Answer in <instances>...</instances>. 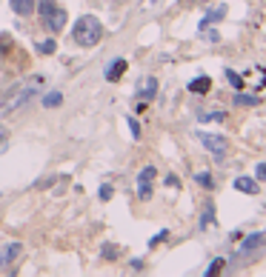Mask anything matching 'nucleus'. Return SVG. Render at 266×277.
I'll use <instances>...</instances> for the list:
<instances>
[{"label":"nucleus","instance_id":"4","mask_svg":"<svg viewBox=\"0 0 266 277\" xmlns=\"http://www.w3.org/2000/svg\"><path fill=\"white\" fill-rule=\"evenodd\" d=\"M66 17H69V12H66V9H60V6H55V9L43 17V23L49 26V32H52V35H58V32L66 29Z\"/></svg>","mask_w":266,"mask_h":277},{"label":"nucleus","instance_id":"24","mask_svg":"<svg viewBox=\"0 0 266 277\" xmlns=\"http://www.w3.org/2000/svg\"><path fill=\"white\" fill-rule=\"evenodd\" d=\"M138 197L140 200H152V183H138Z\"/></svg>","mask_w":266,"mask_h":277},{"label":"nucleus","instance_id":"18","mask_svg":"<svg viewBox=\"0 0 266 277\" xmlns=\"http://www.w3.org/2000/svg\"><path fill=\"white\" fill-rule=\"evenodd\" d=\"M195 180H197V186H203V189H212V186H215V177L209 172H197Z\"/></svg>","mask_w":266,"mask_h":277},{"label":"nucleus","instance_id":"6","mask_svg":"<svg viewBox=\"0 0 266 277\" xmlns=\"http://www.w3.org/2000/svg\"><path fill=\"white\" fill-rule=\"evenodd\" d=\"M226 17V6H212V9H206V14L200 17V23H197V32H206L212 23H220Z\"/></svg>","mask_w":266,"mask_h":277},{"label":"nucleus","instance_id":"31","mask_svg":"<svg viewBox=\"0 0 266 277\" xmlns=\"http://www.w3.org/2000/svg\"><path fill=\"white\" fill-rule=\"evenodd\" d=\"M3 138H6V132H3V126H0V140H3Z\"/></svg>","mask_w":266,"mask_h":277},{"label":"nucleus","instance_id":"23","mask_svg":"<svg viewBox=\"0 0 266 277\" xmlns=\"http://www.w3.org/2000/svg\"><path fill=\"white\" fill-rule=\"evenodd\" d=\"M200 120H206V123H223V120H226V112H212V115H200Z\"/></svg>","mask_w":266,"mask_h":277},{"label":"nucleus","instance_id":"13","mask_svg":"<svg viewBox=\"0 0 266 277\" xmlns=\"http://www.w3.org/2000/svg\"><path fill=\"white\" fill-rule=\"evenodd\" d=\"M60 103H63V92H58V89H55V92H46L40 97V106H43V109H58Z\"/></svg>","mask_w":266,"mask_h":277},{"label":"nucleus","instance_id":"1","mask_svg":"<svg viewBox=\"0 0 266 277\" xmlns=\"http://www.w3.org/2000/svg\"><path fill=\"white\" fill-rule=\"evenodd\" d=\"M72 37H75L78 46L92 49L103 40V23H100L94 14H83V17H78L75 26H72Z\"/></svg>","mask_w":266,"mask_h":277},{"label":"nucleus","instance_id":"20","mask_svg":"<svg viewBox=\"0 0 266 277\" xmlns=\"http://www.w3.org/2000/svg\"><path fill=\"white\" fill-rule=\"evenodd\" d=\"M100 257H103V260H115V257H117V246L103 243V246H100Z\"/></svg>","mask_w":266,"mask_h":277},{"label":"nucleus","instance_id":"8","mask_svg":"<svg viewBox=\"0 0 266 277\" xmlns=\"http://www.w3.org/2000/svg\"><path fill=\"white\" fill-rule=\"evenodd\" d=\"M264 246H266V234H264V231H255V234H249V237L243 240V246H241V252H238V257H249L255 249H264Z\"/></svg>","mask_w":266,"mask_h":277},{"label":"nucleus","instance_id":"22","mask_svg":"<svg viewBox=\"0 0 266 277\" xmlns=\"http://www.w3.org/2000/svg\"><path fill=\"white\" fill-rule=\"evenodd\" d=\"M166 237H169V229H161V231H158V234H155V237L149 240V249H158V246H161Z\"/></svg>","mask_w":266,"mask_h":277},{"label":"nucleus","instance_id":"25","mask_svg":"<svg viewBox=\"0 0 266 277\" xmlns=\"http://www.w3.org/2000/svg\"><path fill=\"white\" fill-rule=\"evenodd\" d=\"M255 180H261V183L266 180V163H258V166H255Z\"/></svg>","mask_w":266,"mask_h":277},{"label":"nucleus","instance_id":"19","mask_svg":"<svg viewBox=\"0 0 266 277\" xmlns=\"http://www.w3.org/2000/svg\"><path fill=\"white\" fill-rule=\"evenodd\" d=\"M55 49H58V43H55L52 37H49V40H40V43H37V52H40V55H55Z\"/></svg>","mask_w":266,"mask_h":277},{"label":"nucleus","instance_id":"21","mask_svg":"<svg viewBox=\"0 0 266 277\" xmlns=\"http://www.w3.org/2000/svg\"><path fill=\"white\" fill-rule=\"evenodd\" d=\"M223 266H226V260H223V257H215V260H212V266L206 269V277H215L220 269H223Z\"/></svg>","mask_w":266,"mask_h":277},{"label":"nucleus","instance_id":"12","mask_svg":"<svg viewBox=\"0 0 266 277\" xmlns=\"http://www.w3.org/2000/svg\"><path fill=\"white\" fill-rule=\"evenodd\" d=\"M186 89H189V92H192V94H206L209 89H212V80H209L206 74H200V77H195V80L189 83Z\"/></svg>","mask_w":266,"mask_h":277},{"label":"nucleus","instance_id":"11","mask_svg":"<svg viewBox=\"0 0 266 277\" xmlns=\"http://www.w3.org/2000/svg\"><path fill=\"white\" fill-rule=\"evenodd\" d=\"M9 6H12V12L17 17H29L35 12V0H9Z\"/></svg>","mask_w":266,"mask_h":277},{"label":"nucleus","instance_id":"16","mask_svg":"<svg viewBox=\"0 0 266 277\" xmlns=\"http://www.w3.org/2000/svg\"><path fill=\"white\" fill-rule=\"evenodd\" d=\"M226 80L232 83V89H235V92H241L243 86H246V80H243L238 71H232V69H226Z\"/></svg>","mask_w":266,"mask_h":277},{"label":"nucleus","instance_id":"17","mask_svg":"<svg viewBox=\"0 0 266 277\" xmlns=\"http://www.w3.org/2000/svg\"><path fill=\"white\" fill-rule=\"evenodd\" d=\"M155 177H158V169H155V166H146V169H140L138 183H152Z\"/></svg>","mask_w":266,"mask_h":277},{"label":"nucleus","instance_id":"30","mask_svg":"<svg viewBox=\"0 0 266 277\" xmlns=\"http://www.w3.org/2000/svg\"><path fill=\"white\" fill-rule=\"evenodd\" d=\"M132 269H138V272H140V269H143V260H140V257H135V260H132Z\"/></svg>","mask_w":266,"mask_h":277},{"label":"nucleus","instance_id":"7","mask_svg":"<svg viewBox=\"0 0 266 277\" xmlns=\"http://www.w3.org/2000/svg\"><path fill=\"white\" fill-rule=\"evenodd\" d=\"M126 69H129V63H126V58H115L109 66H106V71H103V77L109 83H117L123 74H126Z\"/></svg>","mask_w":266,"mask_h":277},{"label":"nucleus","instance_id":"15","mask_svg":"<svg viewBox=\"0 0 266 277\" xmlns=\"http://www.w3.org/2000/svg\"><path fill=\"white\" fill-rule=\"evenodd\" d=\"M235 103L238 106H258L261 100H258L255 94H243V89H241V92H235Z\"/></svg>","mask_w":266,"mask_h":277},{"label":"nucleus","instance_id":"27","mask_svg":"<svg viewBox=\"0 0 266 277\" xmlns=\"http://www.w3.org/2000/svg\"><path fill=\"white\" fill-rule=\"evenodd\" d=\"M112 195H115V189H112L109 183L100 186V200H112Z\"/></svg>","mask_w":266,"mask_h":277},{"label":"nucleus","instance_id":"10","mask_svg":"<svg viewBox=\"0 0 266 277\" xmlns=\"http://www.w3.org/2000/svg\"><path fill=\"white\" fill-rule=\"evenodd\" d=\"M235 192H241V195H258L261 192V180H255V177H246V174H241V177H235Z\"/></svg>","mask_w":266,"mask_h":277},{"label":"nucleus","instance_id":"26","mask_svg":"<svg viewBox=\"0 0 266 277\" xmlns=\"http://www.w3.org/2000/svg\"><path fill=\"white\" fill-rule=\"evenodd\" d=\"M126 123H129V129H132V138H140V126H138V120L129 115V117H126Z\"/></svg>","mask_w":266,"mask_h":277},{"label":"nucleus","instance_id":"5","mask_svg":"<svg viewBox=\"0 0 266 277\" xmlns=\"http://www.w3.org/2000/svg\"><path fill=\"white\" fill-rule=\"evenodd\" d=\"M20 254H23V243H20V240L6 243V246L0 249V266H12Z\"/></svg>","mask_w":266,"mask_h":277},{"label":"nucleus","instance_id":"28","mask_svg":"<svg viewBox=\"0 0 266 277\" xmlns=\"http://www.w3.org/2000/svg\"><path fill=\"white\" fill-rule=\"evenodd\" d=\"M52 9H55V0H40V14H43V17H46Z\"/></svg>","mask_w":266,"mask_h":277},{"label":"nucleus","instance_id":"2","mask_svg":"<svg viewBox=\"0 0 266 277\" xmlns=\"http://www.w3.org/2000/svg\"><path fill=\"white\" fill-rule=\"evenodd\" d=\"M197 140L203 143V149L215 157V160H223L226 151H229V140L223 135H212V132H197Z\"/></svg>","mask_w":266,"mask_h":277},{"label":"nucleus","instance_id":"9","mask_svg":"<svg viewBox=\"0 0 266 277\" xmlns=\"http://www.w3.org/2000/svg\"><path fill=\"white\" fill-rule=\"evenodd\" d=\"M155 94H158V80H155V77H143L138 86V92H135V97L143 100V103H149V100H155Z\"/></svg>","mask_w":266,"mask_h":277},{"label":"nucleus","instance_id":"3","mask_svg":"<svg viewBox=\"0 0 266 277\" xmlns=\"http://www.w3.org/2000/svg\"><path fill=\"white\" fill-rule=\"evenodd\" d=\"M40 83H43V77H40V74H37V77H32V83L26 86L23 92H20V94H14V97H12V103L6 106V112H17L20 106H26V100H32V97H35V92L40 89Z\"/></svg>","mask_w":266,"mask_h":277},{"label":"nucleus","instance_id":"14","mask_svg":"<svg viewBox=\"0 0 266 277\" xmlns=\"http://www.w3.org/2000/svg\"><path fill=\"white\" fill-rule=\"evenodd\" d=\"M209 226H215V203H212V200L206 203V208H203V217H200V229L206 231Z\"/></svg>","mask_w":266,"mask_h":277},{"label":"nucleus","instance_id":"29","mask_svg":"<svg viewBox=\"0 0 266 277\" xmlns=\"http://www.w3.org/2000/svg\"><path fill=\"white\" fill-rule=\"evenodd\" d=\"M166 186H180V180H177L175 174H169V177H166Z\"/></svg>","mask_w":266,"mask_h":277}]
</instances>
